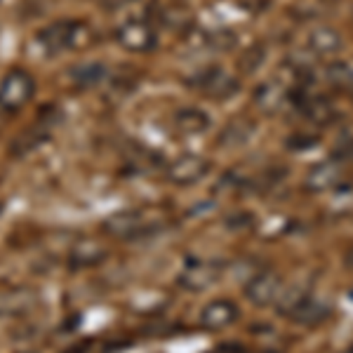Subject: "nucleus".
<instances>
[{
  "mask_svg": "<svg viewBox=\"0 0 353 353\" xmlns=\"http://www.w3.org/2000/svg\"><path fill=\"white\" fill-rule=\"evenodd\" d=\"M276 306L283 316L292 323H299V325H321L330 316V306L325 301L313 297L311 292L301 288H285Z\"/></svg>",
  "mask_w": 353,
  "mask_h": 353,
  "instance_id": "f257e3e1",
  "label": "nucleus"
},
{
  "mask_svg": "<svg viewBox=\"0 0 353 353\" xmlns=\"http://www.w3.org/2000/svg\"><path fill=\"white\" fill-rule=\"evenodd\" d=\"M36 92V81L24 68H12L5 73V78L0 81V106L5 111H17Z\"/></svg>",
  "mask_w": 353,
  "mask_h": 353,
  "instance_id": "f03ea898",
  "label": "nucleus"
},
{
  "mask_svg": "<svg viewBox=\"0 0 353 353\" xmlns=\"http://www.w3.org/2000/svg\"><path fill=\"white\" fill-rule=\"evenodd\" d=\"M116 41L121 48L130 50V52H149L156 48L158 43V33L149 21L144 19H130L125 24L118 26L116 31Z\"/></svg>",
  "mask_w": 353,
  "mask_h": 353,
  "instance_id": "7ed1b4c3",
  "label": "nucleus"
},
{
  "mask_svg": "<svg viewBox=\"0 0 353 353\" xmlns=\"http://www.w3.org/2000/svg\"><path fill=\"white\" fill-rule=\"evenodd\" d=\"M283 292H285V283L273 271L254 273L248 285H245V297L257 306H276Z\"/></svg>",
  "mask_w": 353,
  "mask_h": 353,
  "instance_id": "20e7f679",
  "label": "nucleus"
},
{
  "mask_svg": "<svg viewBox=\"0 0 353 353\" xmlns=\"http://www.w3.org/2000/svg\"><path fill=\"white\" fill-rule=\"evenodd\" d=\"M210 170H212V163H210L208 158L186 153V156H179L170 163L168 179L179 186H191V184H196V181H201L203 176H208Z\"/></svg>",
  "mask_w": 353,
  "mask_h": 353,
  "instance_id": "39448f33",
  "label": "nucleus"
},
{
  "mask_svg": "<svg viewBox=\"0 0 353 353\" xmlns=\"http://www.w3.org/2000/svg\"><path fill=\"white\" fill-rule=\"evenodd\" d=\"M221 278V264L217 259H196L181 273L179 283L189 292H201V290L212 288Z\"/></svg>",
  "mask_w": 353,
  "mask_h": 353,
  "instance_id": "423d86ee",
  "label": "nucleus"
},
{
  "mask_svg": "<svg viewBox=\"0 0 353 353\" xmlns=\"http://www.w3.org/2000/svg\"><path fill=\"white\" fill-rule=\"evenodd\" d=\"M193 83H196V88L201 90L203 94L212 97V99H226V97H231L238 90L236 78H233L229 71L217 68V66L205 68L203 73H198V78Z\"/></svg>",
  "mask_w": 353,
  "mask_h": 353,
  "instance_id": "0eeeda50",
  "label": "nucleus"
},
{
  "mask_svg": "<svg viewBox=\"0 0 353 353\" xmlns=\"http://www.w3.org/2000/svg\"><path fill=\"white\" fill-rule=\"evenodd\" d=\"M81 31L83 28L73 24V21H59V24L45 28L41 36H38V41L48 48V52L57 54V52H64V50L76 48L81 43Z\"/></svg>",
  "mask_w": 353,
  "mask_h": 353,
  "instance_id": "6e6552de",
  "label": "nucleus"
},
{
  "mask_svg": "<svg viewBox=\"0 0 353 353\" xmlns=\"http://www.w3.org/2000/svg\"><path fill=\"white\" fill-rule=\"evenodd\" d=\"M241 318V311L231 299H214L201 311V323L208 330H221L229 327Z\"/></svg>",
  "mask_w": 353,
  "mask_h": 353,
  "instance_id": "1a4fd4ad",
  "label": "nucleus"
},
{
  "mask_svg": "<svg viewBox=\"0 0 353 353\" xmlns=\"http://www.w3.org/2000/svg\"><path fill=\"white\" fill-rule=\"evenodd\" d=\"M306 45H309V50L313 54L332 57L341 50V33L337 28H330V26H316L309 31Z\"/></svg>",
  "mask_w": 353,
  "mask_h": 353,
  "instance_id": "9d476101",
  "label": "nucleus"
},
{
  "mask_svg": "<svg viewBox=\"0 0 353 353\" xmlns=\"http://www.w3.org/2000/svg\"><path fill=\"white\" fill-rule=\"evenodd\" d=\"M341 181V165L334 161H325L306 174V189L309 191H330Z\"/></svg>",
  "mask_w": 353,
  "mask_h": 353,
  "instance_id": "9b49d317",
  "label": "nucleus"
},
{
  "mask_svg": "<svg viewBox=\"0 0 353 353\" xmlns=\"http://www.w3.org/2000/svg\"><path fill=\"white\" fill-rule=\"evenodd\" d=\"M285 101H288V90H285V85H281V83L266 81L261 88H257V92H254V104L264 113L281 111L283 106H285Z\"/></svg>",
  "mask_w": 353,
  "mask_h": 353,
  "instance_id": "f8f14e48",
  "label": "nucleus"
},
{
  "mask_svg": "<svg viewBox=\"0 0 353 353\" xmlns=\"http://www.w3.org/2000/svg\"><path fill=\"white\" fill-rule=\"evenodd\" d=\"M174 128L181 134H203L210 128V113L198 109V106H189V109H181L174 116Z\"/></svg>",
  "mask_w": 353,
  "mask_h": 353,
  "instance_id": "ddd939ff",
  "label": "nucleus"
},
{
  "mask_svg": "<svg viewBox=\"0 0 353 353\" xmlns=\"http://www.w3.org/2000/svg\"><path fill=\"white\" fill-rule=\"evenodd\" d=\"M109 229L116 236H139V231L149 229V221H146V214L141 212H118L109 221Z\"/></svg>",
  "mask_w": 353,
  "mask_h": 353,
  "instance_id": "4468645a",
  "label": "nucleus"
},
{
  "mask_svg": "<svg viewBox=\"0 0 353 353\" xmlns=\"http://www.w3.org/2000/svg\"><path fill=\"white\" fill-rule=\"evenodd\" d=\"M252 132H254V125L250 121H245V118H238V121L226 125L224 134H221V144L224 146H241L250 139V137H252Z\"/></svg>",
  "mask_w": 353,
  "mask_h": 353,
  "instance_id": "2eb2a0df",
  "label": "nucleus"
},
{
  "mask_svg": "<svg viewBox=\"0 0 353 353\" xmlns=\"http://www.w3.org/2000/svg\"><path fill=\"white\" fill-rule=\"evenodd\" d=\"M304 113L313 123H327L330 116H332V106L325 99H309L304 104Z\"/></svg>",
  "mask_w": 353,
  "mask_h": 353,
  "instance_id": "dca6fc26",
  "label": "nucleus"
},
{
  "mask_svg": "<svg viewBox=\"0 0 353 353\" xmlns=\"http://www.w3.org/2000/svg\"><path fill=\"white\" fill-rule=\"evenodd\" d=\"M104 66L101 64H85L83 68H78L76 71V78L81 85H97L104 78Z\"/></svg>",
  "mask_w": 353,
  "mask_h": 353,
  "instance_id": "f3484780",
  "label": "nucleus"
},
{
  "mask_svg": "<svg viewBox=\"0 0 353 353\" xmlns=\"http://www.w3.org/2000/svg\"><path fill=\"white\" fill-rule=\"evenodd\" d=\"M351 264H353V252H351Z\"/></svg>",
  "mask_w": 353,
  "mask_h": 353,
  "instance_id": "a211bd4d",
  "label": "nucleus"
}]
</instances>
